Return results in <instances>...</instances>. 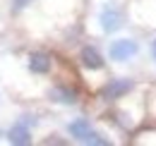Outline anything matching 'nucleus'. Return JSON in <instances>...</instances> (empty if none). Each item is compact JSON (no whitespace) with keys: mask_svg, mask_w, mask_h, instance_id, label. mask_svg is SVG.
Returning a JSON list of instances; mask_svg holds the SVG:
<instances>
[{"mask_svg":"<svg viewBox=\"0 0 156 146\" xmlns=\"http://www.w3.org/2000/svg\"><path fill=\"white\" fill-rule=\"evenodd\" d=\"M53 55L51 53H43V50H36V53L29 55V70L34 74H48L53 70Z\"/></svg>","mask_w":156,"mask_h":146,"instance_id":"obj_4","label":"nucleus"},{"mask_svg":"<svg viewBox=\"0 0 156 146\" xmlns=\"http://www.w3.org/2000/svg\"><path fill=\"white\" fill-rule=\"evenodd\" d=\"M132 89H135V82L132 79H111L101 89V98L103 101H118V98H125Z\"/></svg>","mask_w":156,"mask_h":146,"instance_id":"obj_1","label":"nucleus"},{"mask_svg":"<svg viewBox=\"0 0 156 146\" xmlns=\"http://www.w3.org/2000/svg\"><path fill=\"white\" fill-rule=\"evenodd\" d=\"M137 50H139V48H137V43L132 41V38H120V41H113L108 55H111L113 60H118V62H122V60L137 55Z\"/></svg>","mask_w":156,"mask_h":146,"instance_id":"obj_3","label":"nucleus"},{"mask_svg":"<svg viewBox=\"0 0 156 146\" xmlns=\"http://www.w3.org/2000/svg\"><path fill=\"white\" fill-rule=\"evenodd\" d=\"M12 144H17V146H27V144H31V132H29V125L27 122H17L15 127L10 129V137H7Z\"/></svg>","mask_w":156,"mask_h":146,"instance_id":"obj_7","label":"nucleus"},{"mask_svg":"<svg viewBox=\"0 0 156 146\" xmlns=\"http://www.w3.org/2000/svg\"><path fill=\"white\" fill-rule=\"evenodd\" d=\"M31 0H15V7H27Z\"/></svg>","mask_w":156,"mask_h":146,"instance_id":"obj_10","label":"nucleus"},{"mask_svg":"<svg viewBox=\"0 0 156 146\" xmlns=\"http://www.w3.org/2000/svg\"><path fill=\"white\" fill-rule=\"evenodd\" d=\"M151 55H154V60H156V41L151 43Z\"/></svg>","mask_w":156,"mask_h":146,"instance_id":"obj_11","label":"nucleus"},{"mask_svg":"<svg viewBox=\"0 0 156 146\" xmlns=\"http://www.w3.org/2000/svg\"><path fill=\"white\" fill-rule=\"evenodd\" d=\"M79 60H82V65H84L87 70H101V67H103V57H101V53H98L96 48H91V46H84V48H82Z\"/></svg>","mask_w":156,"mask_h":146,"instance_id":"obj_6","label":"nucleus"},{"mask_svg":"<svg viewBox=\"0 0 156 146\" xmlns=\"http://www.w3.org/2000/svg\"><path fill=\"white\" fill-rule=\"evenodd\" d=\"M51 98L58 101V103H65V106H75L79 101V91H77V86H70V84L60 82L51 89Z\"/></svg>","mask_w":156,"mask_h":146,"instance_id":"obj_2","label":"nucleus"},{"mask_svg":"<svg viewBox=\"0 0 156 146\" xmlns=\"http://www.w3.org/2000/svg\"><path fill=\"white\" fill-rule=\"evenodd\" d=\"M89 132H91L89 120H84V117H79V120H75V122H70V134H72L75 139H79V141H82Z\"/></svg>","mask_w":156,"mask_h":146,"instance_id":"obj_8","label":"nucleus"},{"mask_svg":"<svg viewBox=\"0 0 156 146\" xmlns=\"http://www.w3.org/2000/svg\"><path fill=\"white\" fill-rule=\"evenodd\" d=\"M101 26H103V31H108V34L118 31V29L122 26V15L118 12L115 7H106V10L101 12Z\"/></svg>","mask_w":156,"mask_h":146,"instance_id":"obj_5","label":"nucleus"},{"mask_svg":"<svg viewBox=\"0 0 156 146\" xmlns=\"http://www.w3.org/2000/svg\"><path fill=\"white\" fill-rule=\"evenodd\" d=\"M82 141H87V144H98V146H106V144H108V139H101L96 132H89V134H87Z\"/></svg>","mask_w":156,"mask_h":146,"instance_id":"obj_9","label":"nucleus"}]
</instances>
